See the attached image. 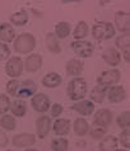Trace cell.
I'll list each match as a JSON object with an SVG mask.
<instances>
[{
  "instance_id": "obj_1",
  "label": "cell",
  "mask_w": 130,
  "mask_h": 151,
  "mask_svg": "<svg viewBox=\"0 0 130 151\" xmlns=\"http://www.w3.org/2000/svg\"><path fill=\"white\" fill-rule=\"evenodd\" d=\"M36 46H37L36 37L28 32L20 33L13 41V50L19 55H26V53L33 52Z\"/></svg>"
},
{
  "instance_id": "obj_2",
  "label": "cell",
  "mask_w": 130,
  "mask_h": 151,
  "mask_svg": "<svg viewBox=\"0 0 130 151\" xmlns=\"http://www.w3.org/2000/svg\"><path fill=\"white\" fill-rule=\"evenodd\" d=\"M87 90L88 84L86 79L83 78H73L66 86V94H68L69 99L73 100L74 103L84 99V96L87 95Z\"/></svg>"
},
{
  "instance_id": "obj_3",
  "label": "cell",
  "mask_w": 130,
  "mask_h": 151,
  "mask_svg": "<svg viewBox=\"0 0 130 151\" xmlns=\"http://www.w3.org/2000/svg\"><path fill=\"white\" fill-rule=\"evenodd\" d=\"M92 37L97 41H108L114 38L116 29L110 22H97L92 27Z\"/></svg>"
},
{
  "instance_id": "obj_4",
  "label": "cell",
  "mask_w": 130,
  "mask_h": 151,
  "mask_svg": "<svg viewBox=\"0 0 130 151\" xmlns=\"http://www.w3.org/2000/svg\"><path fill=\"white\" fill-rule=\"evenodd\" d=\"M121 79V73L117 69H111L102 71L97 78V85H101L105 88H111L117 85Z\"/></svg>"
},
{
  "instance_id": "obj_5",
  "label": "cell",
  "mask_w": 130,
  "mask_h": 151,
  "mask_svg": "<svg viewBox=\"0 0 130 151\" xmlns=\"http://www.w3.org/2000/svg\"><path fill=\"white\" fill-rule=\"evenodd\" d=\"M23 60L19 56L9 57L5 62V74L12 79H18L23 74Z\"/></svg>"
},
{
  "instance_id": "obj_6",
  "label": "cell",
  "mask_w": 130,
  "mask_h": 151,
  "mask_svg": "<svg viewBox=\"0 0 130 151\" xmlns=\"http://www.w3.org/2000/svg\"><path fill=\"white\" fill-rule=\"evenodd\" d=\"M72 50L78 57L81 58H88L93 55L94 46L89 41H73L72 42Z\"/></svg>"
},
{
  "instance_id": "obj_7",
  "label": "cell",
  "mask_w": 130,
  "mask_h": 151,
  "mask_svg": "<svg viewBox=\"0 0 130 151\" xmlns=\"http://www.w3.org/2000/svg\"><path fill=\"white\" fill-rule=\"evenodd\" d=\"M31 107L37 113H46L51 107V100L45 93H36L31 96Z\"/></svg>"
},
{
  "instance_id": "obj_8",
  "label": "cell",
  "mask_w": 130,
  "mask_h": 151,
  "mask_svg": "<svg viewBox=\"0 0 130 151\" xmlns=\"http://www.w3.org/2000/svg\"><path fill=\"white\" fill-rule=\"evenodd\" d=\"M37 91V84L31 80V79H26V80L20 81L19 83V86H18V90H17V94L15 96L18 99H26V98H31L36 94Z\"/></svg>"
},
{
  "instance_id": "obj_9",
  "label": "cell",
  "mask_w": 130,
  "mask_h": 151,
  "mask_svg": "<svg viewBox=\"0 0 130 151\" xmlns=\"http://www.w3.org/2000/svg\"><path fill=\"white\" fill-rule=\"evenodd\" d=\"M51 118L49 116H40L38 118L36 119V133L37 137L44 140V138L47 137L49 132L51 131Z\"/></svg>"
},
{
  "instance_id": "obj_10",
  "label": "cell",
  "mask_w": 130,
  "mask_h": 151,
  "mask_svg": "<svg viewBox=\"0 0 130 151\" xmlns=\"http://www.w3.org/2000/svg\"><path fill=\"white\" fill-rule=\"evenodd\" d=\"M115 29H117L119 32L124 33H129L130 32V15L129 13L124 10H119L115 13V24H114Z\"/></svg>"
},
{
  "instance_id": "obj_11",
  "label": "cell",
  "mask_w": 130,
  "mask_h": 151,
  "mask_svg": "<svg viewBox=\"0 0 130 151\" xmlns=\"http://www.w3.org/2000/svg\"><path fill=\"white\" fill-rule=\"evenodd\" d=\"M112 122V112L107 108H101L93 114V124L107 128Z\"/></svg>"
},
{
  "instance_id": "obj_12",
  "label": "cell",
  "mask_w": 130,
  "mask_h": 151,
  "mask_svg": "<svg viewBox=\"0 0 130 151\" xmlns=\"http://www.w3.org/2000/svg\"><path fill=\"white\" fill-rule=\"evenodd\" d=\"M42 56L38 53H29L26 57V61H23V69L28 73H36L42 68Z\"/></svg>"
},
{
  "instance_id": "obj_13",
  "label": "cell",
  "mask_w": 130,
  "mask_h": 151,
  "mask_svg": "<svg viewBox=\"0 0 130 151\" xmlns=\"http://www.w3.org/2000/svg\"><path fill=\"white\" fill-rule=\"evenodd\" d=\"M72 109L74 112H77L78 114H81L83 117H88L91 114H93L94 113V103H92L91 100L88 99H82L79 100V102H75L73 106H72Z\"/></svg>"
},
{
  "instance_id": "obj_14",
  "label": "cell",
  "mask_w": 130,
  "mask_h": 151,
  "mask_svg": "<svg viewBox=\"0 0 130 151\" xmlns=\"http://www.w3.org/2000/svg\"><path fill=\"white\" fill-rule=\"evenodd\" d=\"M107 100L110 103H121L123 100H125L126 98V91H125V88L123 85H114L107 89Z\"/></svg>"
},
{
  "instance_id": "obj_15",
  "label": "cell",
  "mask_w": 130,
  "mask_h": 151,
  "mask_svg": "<svg viewBox=\"0 0 130 151\" xmlns=\"http://www.w3.org/2000/svg\"><path fill=\"white\" fill-rule=\"evenodd\" d=\"M51 128L54 129V132L57 137H64L68 135L70 128H72V122L68 118H56L55 122L52 123Z\"/></svg>"
},
{
  "instance_id": "obj_16",
  "label": "cell",
  "mask_w": 130,
  "mask_h": 151,
  "mask_svg": "<svg viewBox=\"0 0 130 151\" xmlns=\"http://www.w3.org/2000/svg\"><path fill=\"white\" fill-rule=\"evenodd\" d=\"M13 145L17 147H26L29 149L32 145H35L36 142V135L32 133H18L13 137Z\"/></svg>"
},
{
  "instance_id": "obj_17",
  "label": "cell",
  "mask_w": 130,
  "mask_h": 151,
  "mask_svg": "<svg viewBox=\"0 0 130 151\" xmlns=\"http://www.w3.org/2000/svg\"><path fill=\"white\" fill-rule=\"evenodd\" d=\"M84 70V62L79 58H70L65 65V71L66 74L74 78H79V75Z\"/></svg>"
},
{
  "instance_id": "obj_18",
  "label": "cell",
  "mask_w": 130,
  "mask_h": 151,
  "mask_svg": "<svg viewBox=\"0 0 130 151\" xmlns=\"http://www.w3.org/2000/svg\"><path fill=\"white\" fill-rule=\"evenodd\" d=\"M102 58L107 65L112 66V68H116V66H119L120 62H121V53L117 51L116 48H107L103 51Z\"/></svg>"
},
{
  "instance_id": "obj_19",
  "label": "cell",
  "mask_w": 130,
  "mask_h": 151,
  "mask_svg": "<svg viewBox=\"0 0 130 151\" xmlns=\"http://www.w3.org/2000/svg\"><path fill=\"white\" fill-rule=\"evenodd\" d=\"M15 38V31L10 23H1L0 24V41L3 43H10Z\"/></svg>"
},
{
  "instance_id": "obj_20",
  "label": "cell",
  "mask_w": 130,
  "mask_h": 151,
  "mask_svg": "<svg viewBox=\"0 0 130 151\" xmlns=\"http://www.w3.org/2000/svg\"><path fill=\"white\" fill-rule=\"evenodd\" d=\"M45 43H46V47L51 53L54 55H59V53H61V46L59 43V40L55 37L52 32H49L47 35L45 37Z\"/></svg>"
},
{
  "instance_id": "obj_21",
  "label": "cell",
  "mask_w": 130,
  "mask_h": 151,
  "mask_svg": "<svg viewBox=\"0 0 130 151\" xmlns=\"http://www.w3.org/2000/svg\"><path fill=\"white\" fill-rule=\"evenodd\" d=\"M119 145L117 137L112 136V135H106L101 141H99V151H115Z\"/></svg>"
},
{
  "instance_id": "obj_22",
  "label": "cell",
  "mask_w": 130,
  "mask_h": 151,
  "mask_svg": "<svg viewBox=\"0 0 130 151\" xmlns=\"http://www.w3.org/2000/svg\"><path fill=\"white\" fill-rule=\"evenodd\" d=\"M61 83L62 78L57 73H49L42 78V85L45 88H50V89L57 88L59 85H61Z\"/></svg>"
},
{
  "instance_id": "obj_23",
  "label": "cell",
  "mask_w": 130,
  "mask_h": 151,
  "mask_svg": "<svg viewBox=\"0 0 130 151\" xmlns=\"http://www.w3.org/2000/svg\"><path fill=\"white\" fill-rule=\"evenodd\" d=\"M88 35H89V27H88L87 22H84V20H79L74 28V31H73L74 41H83Z\"/></svg>"
},
{
  "instance_id": "obj_24",
  "label": "cell",
  "mask_w": 130,
  "mask_h": 151,
  "mask_svg": "<svg viewBox=\"0 0 130 151\" xmlns=\"http://www.w3.org/2000/svg\"><path fill=\"white\" fill-rule=\"evenodd\" d=\"M57 40H64L66 37H69V35L72 33V26L68 22H59L55 26V31L52 32Z\"/></svg>"
},
{
  "instance_id": "obj_25",
  "label": "cell",
  "mask_w": 130,
  "mask_h": 151,
  "mask_svg": "<svg viewBox=\"0 0 130 151\" xmlns=\"http://www.w3.org/2000/svg\"><path fill=\"white\" fill-rule=\"evenodd\" d=\"M9 111L12 112V116L14 118L15 117H18V118L19 117H23L27 113V103L22 99H15L14 102H12Z\"/></svg>"
},
{
  "instance_id": "obj_26",
  "label": "cell",
  "mask_w": 130,
  "mask_h": 151,
  "mask_svg": "<svg viewBox=\"0 0 130 151\" xmlns=\"http://www.w3.org/2000/svg\"><path fill=\"white\" fill-rule=\"evenodd\" d=\"M107 89L108 88H105V86H101V85H96L93 89L91 90V102L92 103H98V104L103 103L105 99H106Z\"/></svg>"
},
{
  "instance_id": "obj_27",
  "label": "cell",
  "mask_w": 130,
  "mask_h": 151,
  "mask_svg": "<svg viewBox=\"0 0 130 151\" xmlns=\"http://www.w3.org/2000/svg\"><path fill=\"white\" fill-rule=\"evenodd\" d=\"M73 129H74V132L77 136L83 137V136L87 135L88 131H89V123H88L87 119H84L83 117H79V118H77L74 121Z\"/></svg>"
},
{
  "instance_id": "obj_28",
  "label": "cell",
  "mask_w": 130,
  "mask_h": 151,
  "mask_svg": "<svg viewBox=\"0 0 130 151\" xmlns=\"http://www.w3.org/2000/svg\"><path fill=\"white\" fill-rule=\"evenodd\" d=\"M10 23L17 27H23L28 23V13L26 10H18L10 15Z\"/></svg>"
},
{
  "instance_id": "obj_29",
  "label": "cell",
  "mask_w": 130,
  "mask_h": 151,
  "mask_svg": "<svg viewBox=\"0 0 130 151\" xmlns=\"http://www.w3.org/2000/svg\"><path fill=\"white\" fill-rule=\"evenodd\" d=\"M0 126H1L3 131H5V132L14 131L17 127L15 118L12 114H4V116H1V118H0Z\"/></svg>"
},
{
  "instance_id": "obj_30",
  "label": "cell",
  "mask_w": 130,
  "mask_h": 151,
  "mask_svg": "<svg viewBox=\"0 0 130 151\" xmlns=\"http://www.w3.org/2000/svg\"><path fill=\"white\" fill-rule=\"evenodd\" d=\"M51 149L52 151H68L69 149V141L65 137H55L51 141Z\"/></svg>"
},
{
  "instance_id": "obj_31",
  "label": "cell",
  "mask_w": 130,
  "mask_h": 151,
  "mask_svg": "<svg viewBox=\"0 0 130 151\" xmlns=\"http://www.w3.org/2000/svg\"><path fill=\"white\" fill-rule=\"evenodd\" d=\"M115 46H116V50H125L130 47V33H124V35H120L119 37L116 38L115 41Z\"/></svg>"
},
{
  "instance_id": "obj_32",
  "label": "cell",
  "mask_w": 130,
  "mask_h": 151,
  "mask_svg": "<svg viewBox=\"0 0 130 151\" xmlns=\"http://www.w3.org/2000/svg\"><path fill=\"white\" fill-rule=\"evenodd\" d=\"M116 124L119 126L121 129H128L130 127V112L124 111L121 114L116 118Z\"/></svg>"
},
{
  "instance_id": "obj_33",
  "label": "cell",
  "mask_w": 130,
  "mask_h": 151,
  "mask_svg": "<svg viewBox=\"0 0 130 151\" xmlns=\"http://www.w3.org/2000/svg\"><path fill=\"white\" fill-rule=\"evenodd\" d=\"M89 135L91 137L93 138V140H99L101 141L102 138L106 136V133H107V128H103V127H99V126H93L92 128H89Z\"/></svg>"
},
{
  "instance_id": "obj_34",
  "label": "cell",
  "mask_w": 130,
  "mask_h": 151,
  "mask_svg": "<svg viewBox=\"0 0 130 151\" xmlns=\"http://www.w3.org/2000/svg\"><path fill=\"white\" fill-rule=\"evenodd\" d=\"M119 144L123 146L125 150H129L130 149V129H123L119 135Z\"/></svg>"
},
{
  "instance_id": "obj_35",
  "label": "cell",
  "mask_w": 130,
  "mask_h": 151,
  "mask_svg": "<svg viewBox=\"0 0 130 151\" xmlns=\"http://www.w3.org/2000/svg\"><path fill=\"white\" fill-rule=\"evenodd\" d=\"M12 100L7 94H0V114L4 116L10 109Z\"/></svg>"
},
{
  "instance_id": "obj_36",
  "label": "cell",
  "mask_w": 130,
  "mask_h": 151,
  "mask_svg": "<svg viewBox=\"0 0 130 151\" xmlns=\"http://www.w3.org/2000/svg\"><path fill=\"white\" fill-rule=\"evenodd\" d=\"M19 83L20 81L18 79H10V80L7 83V93L12 96H15L17 90H18V86H19Z\"/></svg>"
},
{
  "instance_id": "obj_37",
  "label": "cell",
  "mask_w": 130,
  "mask_h": 151,
  "mask_svg": "<svg viewBox=\"0 0 130 151\" xmlns=\"http://www.w3.org/2000/svg\"><path fill=\"white\" fill-rule=\"evenodd\" d=\"M10 53H12V51H10L9 46L0 42V61L8 60V58L10 57Z\"/></svg>"
},
{
  "instance_id": "obj_38",
  "label": "cell",
  "mask_w": 130,
  "mask_h": 151,
  "mask_svg": "<svg viewBox=\"0 0 130 151\" xmlns=\"http://www.w3.org/2000/svg\"><path fill=\"white\" fill-rule=\"evenodd\" d=\"M50 109H51V116L57 118V117L62 113V111H64V107H62L60 103H55V104H51Z\"/></svg>"
},
{
  "instance_id": "obj_39",
  "label": "cell",
  "mask_w": 130,
  "mask_h": 151,
  "mask_svg": "<svg viewBox=\"0 0 130 151\" xmlns=\"http://www.w3.org/2000/svg\"><path fill=\"white\" fill-rule=\"evenodd\" d=\"M9 142V138H8V135L5 131L0 129V147H5Z\"/></svg>"
},
{
  "instance_id": "obj_40",
  "label": "cell",
  "mask_w": 130,
  "mask_h": 151,
  "mask_svg": "<svg viewBox=\"0 0 130 151\" xmlns=\"http://www.w3.org/2000/svg\"><path fill=\"white\" fill-rule=\"evenodd\" d=\"M121 55H123V57H124V60L128 62H130V47H128V48H125V50H123L121 51Z\"/></svg>"
},
{
  "instance_id": "obj_41",
  "label": "cell",
  "mask_w": 130,
  "mask_h": 151,
  "mask_svg": "<svg viewBox=\"0 0 130 151\" xmlns=\"http://www.w3.org/2000/svg\"><path fill=\"white\" fill-rule=\"evenodd\" d=\"M24 151H38L37 149H33V147H29V149H26Z\"/></svg>"
},
{
  "instance_id": "obj_42",
  "label": "cell",
  "mask_w": 130,
  "mask_h": 151,
  "mask_svg": "<svg viewBox=\"0 0 130 151\" xmlns=\"http://www.w3.org/2000/svg\"><path fill=\"white\" fill-rule=\"evenodd\" d=\"M115 151H129V150H125V149H116Z\"/></svg>"
},
{
  "instance_id": "obj_43",
  "label": "cell",
  "mask_w": 130,
  "mask_h": 151,
  "mask_svg": "<svg viewBox=\"0 0 130 151\" xmlns=\"http://www.w3.org/2000/svg\"><path fill=\"white\" fill-rule=\"evenodd\" d=\"M7 151H14V150H7Z\"/></svg>"
}]
</instances>
